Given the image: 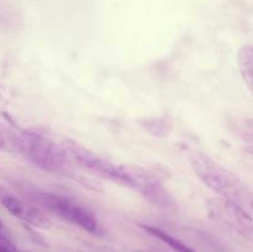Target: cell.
Instances as JSON below:
<instances>
[{"instance_id": "1", "label": "cell", "mask_w": 253, "mask_h": 252, "mask_svg": "<svg viewBox=\"0 0 253 252\" xmlns=\"http://www.w3.org/2000/svg\"><path fill=\"white\" fill-rule=\"evenodd\" d=\"M187 160L198 179L219 197L239 203L242 207L246 203H252L251 193L246 184L231 170L212 160L207 153L189 151Z\"/></svg>"}, {"instance_id": "2", "label": "cell", "mask_w": 253, "mask_h": 252, "mask_svg": "<svg viewBox=\"0 0 253 252\" xmlns=\"http://www.w3.org/2000/svg\"><path fill=\"white\" fill-rule=\"evenodd\" d=\"M64 148L74 162L81 165L89 172L94 173L104 179L124 185V187L132 188L133 166H124L113 162V161L93 152L89 148L79 145L76 141L68 140L64 145Z\"/></svg>"}, {"instance_id": "3", "label": "cell", "mask_w": 253, "mask_h": 252, "mask_svg": "<svg viewBox=\"0 0 253 252\" xmlns=\"http://www.w3.org/2000/svg\"><path fill=\"white\" fill-rule=\"evenodd\" d=\"M22 153L32 165L53 174L68 172V152L49 138L36 133L22 132Z\"/></svg>"}, {"instance_id": "4", "label": "cell", "mask_w": 253, "mask_h": 252, "mask_svg": "<svg viewBox=\"0 0 253 252\" xmlns=\"http://www.w3.org/2000/svg\"><path fill=\"white\" fill-rule=\"evenodd\" d=\"M39 202L49 212L57 215L69 224L76 225L94 235L101 232L100 224L93 212L64 195L56 193H41L39 195Z\"/></svg>"}, {"instance_id": "5", "label": "cell", "mask_w": 253, "mask_h": 252, "mask_svg": "<svg viewBox=\"0 0 253 252\" xmlns=\"http://www.w3.org/2000/svg\"><path fill=\"white\" fill-rule=\"evenodd\" d=\"M207 208L212 219L230 227L232 231L253 244V217L242 205L219 197L210 199Z\"/></svg>"}, {"instance_id": "6", "label": "cell", "mask_w": 253, "mask_h": 252, "mask_svg": "<svg viewBox=\"0 0 253 252\" xmlns=\"http://www.w3.org/2000/svg\"><path fill=\"white\" fill-rule=\"evenodd\" d=\"M135 192L161 210H175V202L172 195L161 183L155 173L138 166H133V184Z\"/></svg>"}, {"instance_id": "7", "label": "cell", "mask_w": 253, "mask_h": 252, "mask_svg": "<svg viewBox=\"0 0 253 252\" xmlns=\"http://www.w3.org/2000/svg\"><path fill=\"white\" fill-rule=\"evenodd\" d=\"M1 204L10 214L26 222L27 225L43 230H48L52 227V221L49 220V217L40 208L35 207V205L22 202L17 198L11 197V195L2 197Z\"/></svg>"}, {"instance_id": "8", "label": "cell", "mask_w": 253, "mask_h": 252, "mask_svg": "<svg viewBox=\"0 0 253 252\" xmlns=\"http://www.w3.org/2000/svg\"><path fill=\"white\" fill-rule=\"evenodd\" d=\"M146 131L153 135L155 137H167L173 130V119L168 115L153 116V118H145L138 120Z\"/></svg>"}, {"instance_id": "9", "label": "cell", "mask_w": 253, "mask_h": 252, "mask_svg": "<svg viewBox=\"0 0 253 252\" xmlns=\"http://www.w3.org/2000/svg\"><path fill=\"white\" fill-rule=\"evenodd\" d=\"M237 64L242 79L253 95V46H245L237 53Z\"/></svg>"}, {"instance_id": "10", "label": "cell", "mask_w": 253, "mask_h": 252, "mask_svg": "<svg viewBox=\"0 0 253 252\" xmlns=\"http://www.w3.org/2000/svg\"><path fill=\"white\" fill-rule=\"evenodd\" d=\"M141 227H142L147 234H150L151 236L156 237V239H158L160 241L165 242L167 246H169L170 249L174 250L175 252H197L193 249H190V247L188 246V245H185L184 242L175 239L174 236H172V235L166 232L165 230L160 229V227L151 226V225H141Z\"/></svg>"}, {"instance_id": "11", "label": "cell", "mask_w": 253, "mask_h": 252, "mask_svg": "<svg viewBox=\"0 0 253 252\" xmlns=\"http://www.w3.org/2000/svg\"><path fill=\"white\" fill-rule=\"evenodd\" d=\"M22 146H24L22 132H16V131L0 125V150L21 155Z\"/></svg>"}, {"instance_id": "12", "label": "cell", "mask_w": 253, "mask_h": 252, "mask_svg": "<svg viewBox=\"0 0 253 252\" xmlns=\"http://www.w3.org/2000/svg\"><path fill=\"white\" fill-rule=\"evenodd\" d=\"M240 135L244 138L245 142L250 145V147L253 150V123H244L241 125V130H240Z\"/></svg>"}, {"instance_id": "13", "label": "cell", "mask_w": 253, "mask_h": 252, "mask_svg": "<svg viewBox=\"0 0 253 252\" xmlns=\"http://www.w3.org/2000/svg\"><path fill=\"white\" fill-rule=\"evenodd\" d=\"M0 252H19L11 241L0 234Z\"/></svg>"}, {"instance_id": "14", "label": "cell", "mask_w": 253, "mask_h": 252, "mask_svg": "<svg viewBox=\"0 0 253 252\" xmlns=\"http://www.w3.org/2000/svg\"><path fill=\"white\" fill-rule=\"evenodd\" d=\"M0 230H2V222H1V220H0Z\"/></svg>"}, {"instance_id": "15", "label": "cell", "mask_w": 253, "mask_h": 252, "mask_svg": "<svg viewBox=\"0 0 253 252\" xmlns=\"http://www.w3.org/2000/svg\"><path fill=\"white\" fill-rule=\"evenodd\" d=\"M251 208H252V210H253V200H252V203H251Z\"/></svg>"}]
</instances>
